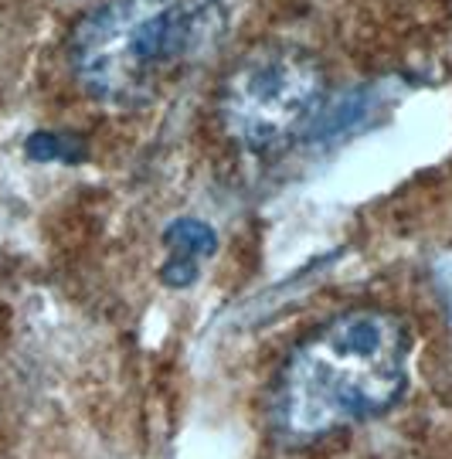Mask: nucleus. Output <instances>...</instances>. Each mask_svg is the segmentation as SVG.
<instances>
[{
	"mask_svg": "<svg viewBox=\"0 0 452 459\" xmlns=\"http://www.w3.org/2000/svg\"><path fill=\"white\" fill-rule=\"evenodd\" d=\"M364 116V92H351L343 96L337 106H320V113L313 116L307 130V140H326V136H337L340 130L354 126L357 119Z\"/></svg>",
	"mask_w": 452,
	"mask_h": 459,
	"instance_id": "obj_6",
	"label": "nucleus"
},
{
	"mask_svg": "<svg viewBox=\"0 0 452 459\" xmlns=\"http://www.w3.org/2000/svg\"><path fill=\"white\" fill-rule=\"evenodd\" d=\"M326 99L317 55L286 41L245 51L225 75L218 113L228 136L252 153H273L307 130Z\"/></svg>",
	"mask_w": 452,
	"mask_h": 459,
	"instance_id": "obj_3",
	"label": "nucleus"
},
{
	"mask_svg": "<svg viewBox=\"0 0 452 459\" xmlns=\"http://www.w3.org/2000/svg\"><path fill=\"white\" fill-rule=\"evenodd\" d=\"M24 153L34 164H82L89 157V143L79 133H51V130H38L28 136L24 143Z\"/></svg>",
	"mask_w": 452,
	"mask_h": 459,
	"instance_id": "obj_4",
	"label": "nucleus"
},
{
	"mask_svg": "<svg viewBox=\"0 0 452 459\" xmlns=\"http://www.w3.org/2000/svg\"><path fill=\"white\" fill-rule=\"evenodd\" d=\"M222 0H106L68 34V65L85 96L136 109L211 58L225 41Z\"/></svg>",
	"mask_w": 452,
	"mask_h": 459,
	"instance_id": "obj_2",
	"label": "nucleus"
},
{
	"mask_svg": "<svg viewBox=\"0 0 452 459\" xmlns=\"http://www.w3.org/2000/svg\"><path fill=\"white\" fill-rule=\"evenodd\" d=\"M163 246L178 255H194V259H204L218 252V235L208 221L201 218H178L174 225H167L163 231Z\"/></svg>",
	"mask_w": 452,
	"mask_h": 459,
	"instance_id": "obj_5",
	"label": "nucleus"
},
{
	"mask_svg": "<svg viewBox=\"0 0 452 459\" xmlns=\"http://www.w3.org/2000/svg\"><path fill=\"white\" fill-rule=\"evenodd\" d=\"M197 276H201V259H194V255L170 252V259L161 265V282L170 290H187L197 282Z\"/></svg>",
	"mask_w": 452,
	"mask_h": 459,
	"instance_id": "obj_7",
	"label": "nucleus"
},
{
	"mask_svg": "<svg viewBox=\"0 0 452 459\" xmlns=\"http://www.w3.org/2000/svg\"><path fill=\"white\" fill-rule=\"evenodd\" d=\"M412 337L402 316L351 310L323 324L279 368L269 392V426L282 446L385 415L404 392Z\"/></svg>",
	"mask_w": 452,
	"mask_h": 459,
	"instance_id": "obj_1",
	"label": "nucleus"
}]
</instances>
